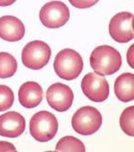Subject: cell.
Instances as JSON below:
<instances>
[{
  "mask_svg": "<svg viewBox=\"0 0 134 152\" xmlns=\"http://www.w3.org/2000/svg\"><path fill=\"white\" fill-rule=\"evenodd\" d=\"M89 61L95 72L102 76L112 75L121 66V54L110 46L96 48L90 56Z\"/></svg>",
  "mask_w": 134,
  "mask_h": 152,
  "instance_id": "6da1fadb",
  "label": "cell"
},
{
  "mask_svg": "<svg viewBox=\"0 0 134 152\" xmlns=\"http://www.w3.org/2000/svg\"><path fill=\"white\" fill-rule=\"evenodd\" d=\"M53 67L58 77L63 80L72 81L82 72L84 63L81 56L70 48L62 49L55 57Z\"/></svg>",
  "mask_w": 134,
  "mask_h": 152,
  "instance_id": "7a4b0ae2",
  "label": "cell"
},
{
  "mask_svg": "<svg viewBox=\"0 0 134 152\" xmlns=\"http://www.w3.org/2000/svg\"><path fill=\"white\" fill-rule=\"evenodd\" d=\"M30 133L40 142L52 140L58 132V123L53 114L48 111H39L30 121Z\"/></svg>",
  "mask_w": 134,
  "mask_h": 152,
  "instance_id": "3957f363",
  "label": "cell"
},
{
  "mask_svg": "<svg viewBox=\"0 0 134 152\" xmlns=\"http://www.w3.org/2000/svg\"><path fill=\"white\" fill-rule=\"evenodd\" d=\"M103 117L101 113L94 107L86 106L76 111L71 124L74 131L81 135H91L102 126Z\"/></svg>",
  "mask_w": 134,
  "mask_h": 152,
  "instance_id": "277c9868",
  "label": "cell"
},
{
  "mask_svg": "<svg viewBox=\"0 0 134 152\" xmlns=\"http://www.w3.org/2000/svg\"><path fill=\"white\" fill-rule=\"evenodd\" d=\"M51 56V49L41 40H33L25 45L22 51V62L24 66L33 70L43 68Z\"/></svg>",
  "mask_w": 134,
  "mask_h": 152,
  "instance_id": "5b68a950",
  "label": "cell"
},
{
  "mask_svg": "<svg viewBox=\"0 0 134 152\" xmlns=\"http://www.w3.org/2000/svg\"><path fill=\"white\" fill-rule=\"evenodd\" d=\"M41 23L51 29L65 25L70 19V9L60 1H51L44 5L40 11Z\"/></svg>",
  "mask_w": 134,
  "mask_h": 152,
  "instance_id": "8992f818",
  "label": "cell"
},
{
  "mask_svg": "<svg viewBox=\"0 0 134 152\" xmlns=\"http://www.w3.org/2000/svg\"><path fill=\"white\" fill-rule=\"evenodd\" d=\"M83 93L94 102L106 100L110 94V87L107 80L96 72H89L84 76L81 82Z\"/></svg>",
  "mask_w": 134,
  "mask_h": 152,
  "instance_id": "52a82bcc",
  "label": "cell"
},
{
  "mask_svg": "<svg viewBox=\"0 0 134 152\" xmlns=\"http://www.w3.org/2000/svg\"><path fill=\"white\" fill-rule=\"evenodd\" d=\"M133 15L129 12H121L115 15L109 23L110 36L119 43H127L133 39L132 28Z\"/></svg>",
  "mask_w": 134,
  "mask_h": 152,
  "instance_id": "ba28073f",
  "label": "cell"
},
{
  "mask_svg": "<svg viewBox=\"0 0 134 152\" xmlns=\"http://www.w3.org/2000/svg\"><path fill=\"white\" fill-rule=\"evenodd\" d=\"M47 102L50 107L58 112H65L73 104L74 94L66 84L57 83L49 87L46 92Z\"/></svg>",
  "mask_w": 134,
  "mask_h": 152,
  "instance_id": "9c48e42d",
  "label": "cell"
},
{
  "mask_svg": "<svg viewBox=\"0 0 134 152\" xmlns=\"http://www.w3.org/2000/svg\"><path fill=\"white\" fill-rule=\"evenodd\" d=\"M25 130L24 117L16 112H7L0 115V135L8 138H16Z\"/></svg>",
  "mask_w": 134,
  "mask_h": 152,
  "instance_id": "30bf717a",
  "label": "cell"
},
{
  "mask_svg": "<svg viewBox=\"0 0 134 152\" xmlns=\"http://www.w3.org/2000/svg\"><path fill=\"white\" fill-rule=\"evenodd\" d=\"M25 33L24 25L21 20L13 15L0 18V38L9 42L21 40Z\"/></svg>",
  "mask_w": 134,
  "mask_h": 152,
  "instance_id": "8fae6325",
  "label": "cell"
},
{
  "mask_svg": "<svg viewBox=\"0 0 134 152\" xmlns=\"http://www.w3.org/2000/svg\"><path fill=\"white\" fill-rule=\"evenodd\" d=\"M43 98L41 85L35 82H26L21 85L18 91V99L21 105L26 108H33L39 106Z\"/></svg>",
  "mask_w": 134,
  "mask_h": 152,
  "instance_id": "7c38bea8",
  "label": "cell"
},
{
  "mask_svg": "<svg viewBox=\"0 0 134 152\" xmlns=\"http://www.w3.org/2000/svg\"><path fill=\"white\" fill-rule=\"evenodd\" d=\"M114 93L117 99L122 102H130L134 99V75L124 72L118 76L114 83Z\"/></svg>",
  "mask_w": 134,
  "mask_h": 152,
  "instance_id": "4fadbf2b",
  "label": "cell"
},
{
  "mask_svg": "<svg viewBox=\"0 0 134 152\" xmlns=\"http://www.w3.org/2000/svg\"><path fill=\"white\" fill-rule=\"evenodd\" d=\"M55 151L58 152H85L84 143L73 136H66L61 138L57 145Z\"/></svg>",
  "mask_w": 134,
  "mask_h": 152,
  "instance_id": "5bb4252c",
  "label": "cell"
},
{
  "mask_svg": "<svg viewBox=\"0 0 134 152\" xmlns=\"http://www.w3.org/2000/svg\"><path fill=\"white\" fill-rule=\"evenodd\" d=\"M17 70V62L14 56L7 52H0V78L14 76Z\"/></svg>",
  "mask_w": 134,
  "mask_h": 152,
  "instance_id": "9a60e30c",
  "label": "cell"
},
{
  "mask_svg": "<svg viewBox=\"0 0 134 152\" xmlns=\"http://www.w3.org/2000/svg\"><path fill=\"white\" fill-rule=\"evenodd\" d=\"M121 130L129 136H134V107H129L123 110L120 117Z\"/></svg>",
  "mask_w": 134,
  "mask_h": 152,
  "instance_id": "2e32d148",
  "label": "cell"
},
{
  "mask_svg": "<svg viewBox=\"0 0 134 152\" xmlns=\"http://www.w3.org/2000/svg\"><path fill=\"white\" fill-rule=\"evenodd\" d=\"M13 91L7 85H0V112L8 110L14 103Z\"/></svg>",
  "mask_w": 134,
  "mask_h": 152,
  "instance_id": "e0dca14e",
  "label": "cell"
},
{
  "mask_svg": "<svg viewBox=\"0 0 134 152\" xmlns=\"http://www.w3.org/2000/svg\"><path fill=\"white\" fill-rule=\"evenodd\" d=\"M0 152H16V148L8 141H0Z\"/></svg>",
  "mask_w": 134,
  "mask_h": 152,
  "instance_id": "ac0fdd59",
  "label": "cell"
},
{
  "mask_svg": "<svg viewBox=\"0 0 134 152\" xmlns=\"http://www.w3.org/2000/svg\"><path fill=\"white\" fill-rule=\"evenodd\" d=\"M70 2L72 4V6L78 7V8L90 7H93L94 5H96L97 3V1H72V0H70Z\"/></svg>",
  "mask_w": 134,
  "mask_h": 152,
  "instance_id": "d6986e66",
  "label": "cell"
},
{
  "mask_svg": "<svg viewBox=\"0 0 134 152\" xmlns=\"http://www.w3.org/2000/svg\"><path fill=\"white\" fill-rule=\"evenodd\" d=\"M132 52H133V45H131V47L129 48V50H128V54H127V59H128V63H129V64L131 66V68H133Z\"/></svg>",
  "mask_w": 134,
  "mask_h": 152,
  "instance_id": "ffe728a7",
  "label": "cell"
},
{
  "mask_svg": "<svg viewBox=\"0 0 134 152\" xmlns=\"http://www.w3.org/2000/svg\"><path fill=\"white\" fill-rule=\"evenodd\" d=\"M13 3H14V1H11V2H7V1L3 2V1H1V2H0V6H9L10 4H13Z\"/></svg>",
  "mask_w": 134,
  "mask_h": 152,
  "instance_id": "44dd1931",
  "label": "cell"
}]
</instances>
